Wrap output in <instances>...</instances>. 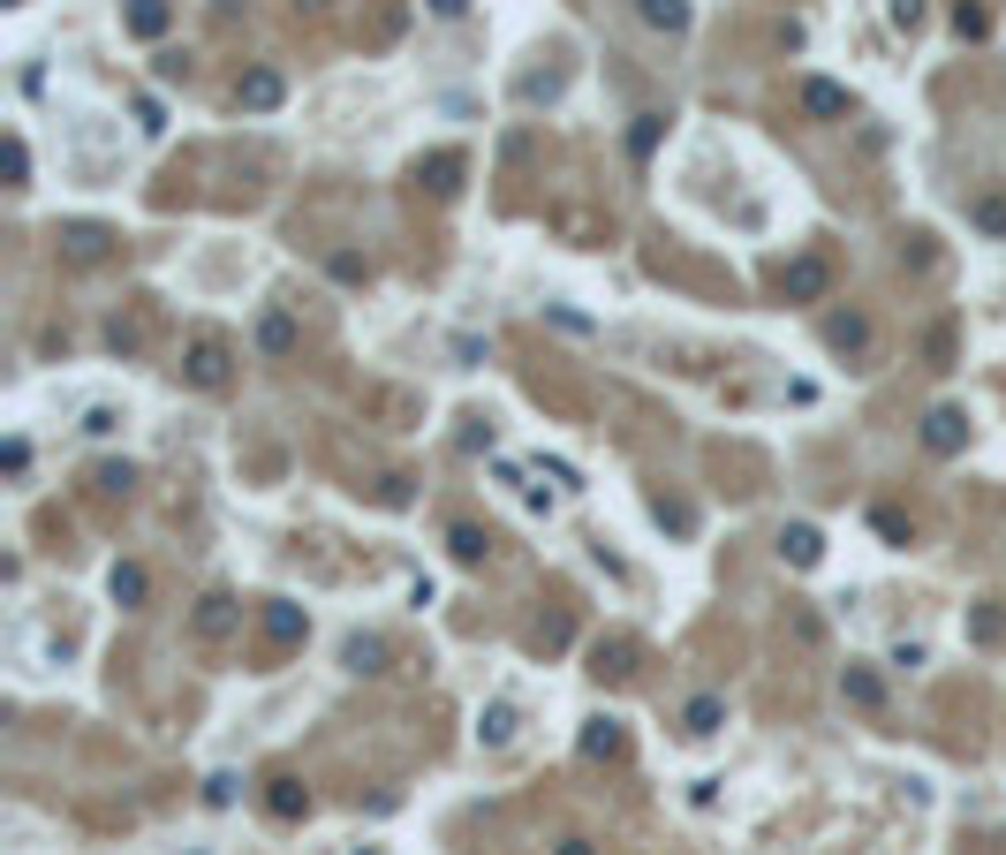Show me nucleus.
<instances>
[{
    "instance_id": "obj_25",
    "label": "nucleus",
    "mask_w": 1006,
    "mask_h": 855,
    "mask_svg": "<svg viewBox=\"0 0 1006 855\" xmlns=\"http://www.w3.org/2000/svg\"><path fill=\"white\" fill-rule=\"evenodd\" d=\"M235 795H243V780H235V772H212V780H205V803H212V811H227Z\"/></svg>"
},
{
    "instance_id": "obj_35",
    "label": "nucleus",
    "mask_w": 1006,
    "mask_h": 855,
    "mask_svg": "<svg viewBox=\"0 0 1006 855\" xmlns=\"http://www.w3.org/2000/svg\"><path fill=\"white\" fill-rule=\"evenodd\" d=\"M424 8H431L439 23H461V16H469V0H424Z\"/></svg>"
},
{
    "instance_id": "obj_14",
    "label": "nucleus",
    "mask_w": 1006,
    "mask_h": 855,
    "mask_svg": "<svg viewBox=\"0 0 1006 855\" xmlns=\"http://www.w3.org/2000/svg\"><path fill=\"white\" fill-rule=\"evenodd\" d=\"M590 674H598V682H629V674H636V643L629 637L598 643V651H590Z\"/></svg>"
},
{
    "instance_id": "obj_34",
    "label": "nucleus",
    "mask_w": 1006,
    "mask_h": 855,
    "mask_svg": "<svg viewBox=\"0 0 1006 855\" xmlns=\"http://www.w3.org/2000/svg\"><path fill=\"white\" fill-rule=\"evenodd\" d=\"M91 485H99V492H122V485H129V462H106V470L91 477Z\"/></svg>"
},
{
    "instance_id": "obj_28",
    "label": "nucleus",
    "mask_w": 1006,
    "mask_h": 855,
    "mask_svg": "<svg viewBox=\"0 0 1006 855\" xmlns=\"http://www.w3.org/2000/svg\"><path fill=\"white\" fill-rule=\"evenodd\" d=\"M659 122H667V114H643V122H636V136H629V152H636V160H643V152L659 144Z\"/></svg>"
},
{
    "instance_id": "obj_31",
    "label": "nucleus",
    "mask_w": 1006,
    "mask_h": 855,
    "mask_svg": "<svg viewBox=\"0 0 1006 855\" xmlns=\"http://www.w3.org/2000/svg\"><path fill=\"white\" fill-rule=\"evenodd\" d=\"M114 425H122V417H114V409H106V401H99V409H84V431H91V439H106V431H114Z\"/></svg>"
},
{
    "instance_id": "obj_15",
    "label": "nucleus",
    "mask_w": 1006,
    "mask_h": 855,
    "mask_svg": "<svg viewBox=\"0 0 1006 855\" xmlns=\"http://www.w3.org/2000/svg\"><path fill=\"white\" fill-rule=\"evenodd\" d=\"M295 342H303V334H295L288 311H265V318H257V356H295Z\"/></svg>"
},
{
    "instance_id": "obj_16",
    "label": "nucleus",
    "mask_w": 1006,
    "mask_h": 855,
    "mask_svg": "<svg viewBox=\"0 0 1006 855\" xmlns=\"http://www.w3.org/2000/svg\"><path fill=\"white\" fill-rule=\"evenodd\" d=\"M719 727H726V704H719V696H689V704H681V734L704 742V734H719Z\"/></svg>"
},
{
    "instance_id": "obj_10",
    "label": "nucleus",
    "mask_w": 1006,
    "mask_h": 855,
    "mask_svg": "<svg viewBox=\"0 0 1006 855\" xmlns=\"http://www.w3.org/2000/svg\"><path fill=\"white\" fill-rule=\"evenodd\" d=\"M780 560H787V568H817V560H825V530H817V522H787V530H780Z\"/></svg>"
},
{
    "instance_id": "obj_2",
    "label": "nucleus",
    "mask_w": 1006,
    "mask_h": 855,
    "mask_svg": "<svg viewBox=\"0 0 1006 855\" xmlns=\"http://www.w3.org/2000/svg\"><path fill=\"white\" fill-rule=\"evenodd\" d=\"M235 629H243V605L227 599V591H205L197 613H190V637H197V643H227Z\"/></svg>"
},
{
    "instance_id": "obj_1",
    "label": "nucleus",
    "mask_w": 1006,
    "mask_h": 855,
    "mask_svg": "<svg viewBox=\"0 0 1006 855\" xmlns=\"http://www.w3.org/2000/svg\"><path fill=\"white\" fill-rule=\"evenodd\" d=\"M227 371H235V348H227V334H190V348H182V379L197 386V394H220L227 386Z\"/></svg>"
},
{
    "instance_id": "obj_13",
    "label": "nucleus",
    "mask_w": 1006,
    "mask_h": 855,
    "mask_svg": "<svg viewBox=\"0 0 1006 855\" xmlns=\"http://www.w3.org/2000/svg\"><path fill=\"white\" fill-rule=\"evenodd\" d=\"M106 243H114V235H106L99 220H69V227H61V251L77 257V265H99V257H106Z\"/></svg>"
},
{
    "instance_id": "obj_4",
    "label": "nucleus",
    "mask_w": 1006,
    "mask_h": 855,
    "mask_svg": "<svg viewBox=\"0 0 1006 855\" xmlns=\"http://www.w3.org/2000/svg\"><path fill=\"white\" fill-rule=\"evenodd\" d=\"M257 621H265V643H273V651H295V643L311 637V613H303L295 599H265Z\"/></svg>"
},
{
    "instance_id": "obj_17",
    "label": "nucleus",
    "mask_w": 1006,
    "mask_h": 855,
    "mask_svg": "<svg viewBox=\"0 0 1006 855\" xmlns=\"http://www.w3.org/2000/svg\"><path fill=\"white\" fill-rule=\"evenodd\" d=\"M636 16H643L651 31H667V39L689 31V0H636Z\"/></svg>"
},
{
    "instance_id": "obj_22",
    "label": "nucleus",
    "mask_w": 1006,
    "mask_h": 855,
    "mask_svg": "<svg viewBox=\"0 0 1006 855\" xmlns=\"http://www.w3.org/2000/svg\"><path fill=\"white\" fill-rule=\"evenodd\" d=\"M144 599H152V576H144L136 560H122V568H114V605H144Z\"/></svg>"
},
{
    "instance_id": "obj_23",
    "label": "nucleus",
    "mask_w": 1006,
    "mask_h": 855,
    "mask_svg": "<svg viewBox=\"0 0 1006 855\" xmlns=\"http://www.w3.org/2000/svg\"><path fill=\"white\" fill-rule=\"evenodd\" d=\"M825 342L863 356V348H871V318H855V311H847V318H833V326H825Z\"/></svg>"
},
{
    "instance_id": "obj_3",
    "label": "nucleus",
    "mask_w": 1006,
    "mask_h": 855,
    "mask_svg": "<svg viewBox=\"0 0 1006 855\" xmlns=\"http://www.w3.org/2000/svg\"><path fill=\"white\" fill-rule=\"evenodd\" d=\"M825 288H833V273H825V257H817V251L780 265V296H787V303H825Z\"/></svg>"
},
{
    "instance_id": "obj_33",
    "label": "nucleus",
    "mask_w": 1006,
    "mask_h": 855,
    "mask_svg": "<svg viewBox=\"0 0 1006 855\" xmlns=\"http://www.w3.org/2000/svg\"><path fill=\"white\" fill-rule=\"evenodd\" d=\"M871 522H878V530H885V538H893V546H908V522H901V515H893V508H878V515H871Z\"/></svg>"
},
{
    "instance_id": "obj_36",
    "label": "nucleus",
    "mask_w": 1006,
    "mask_h": 855,
    "mask_svg": "<svg viewBox=\"0 0 1006 855\" xmlns=\"http://www.w3.org/2000/svg\"><path fill=\"white\" fill-rule=\"evenodd\" d=\"M560 855H590V841H576V833H568V841H560Z\"/></svg>"
},
{
    "instance_id": "obj_6",
    "label": "nucleus",
    "mask_w": 1006,
    "mask_h": 855,
    "mask_svg": "<svg viewBox=\"0 0 1006 855\" xmlns=\"http://www.w3.org/2000/svg\"><path fill=\"white\" fill-rule=\"evenodd\" d=\"M802 114H810V122H847V114H855V91L810 77V84H802Z\"/></svg>"
},
{
    "instance_id": "obj_12",
    "label": "nucleus",
    "mask_w": 1006,
    "mask_h": 855,
    "mask_svg": "<svg viewBox=\"0 0 1006 855\" xmlns=\"http://www.w3.org/2000/svg\"><path fill=\"white\" fill-rule=\"evenodd\" d=\"M461 174H469V160H461V152H431V160H417V182L431 190V197H455Z\"/></svg>"
},
{
    "instance_id": "obj_19",
    "label": "nucleus",
    "mask_w": 1006,
    "mask_h": 855,
    "mask_svg": "<svg viewBox=\"0 0 1006 855\" xmlns=\"http://www.w3.org/2000/svg\"><path fill=\"white\" fill-rule=\"evenodd\" d=\"M447 553H455L461 568H477V560L492 553V538H485V530H477V522H455V530H447Z\"/></svg>"
},
{
    "instance_id": "obj_32",
    "label": "nucleus",
    "mask_w": 1006,
    "mask_h": 855,
    "mask_svg": "<svg viewBox=\"0 0 1006 855\" xmlns=\"http://www.w3.org/2000/svg\"><path fill=\"white\" fill-rule=\"evenodd\" d=\"M0 462H8V477H23V470H31V439H8V455H0Z\"/></svg>"
},
{
    "instance_id": "obj_20",
    "label": "nucleus",
    "mask_w": 1006,
    "mask_h": 855,
    "mask_svg": "<svg viewBox=\"0 0 1006 855\" xmlns=\"http://www.w3.org/2000/svg\"><path fill=\"white\" fill-rule=\"evenodd\" d=\"M621 750H629L621 720H590V727H583V757H621Z\"/></svg>"
},
{
    "instance_id": "obj_24",
    "label": "nucleus",
    "mask_w": 1006,
    "mask_h": 855,
    "mask_svg": "<svg viewBox=\"0 0 1006 855\" xmlns=\"http://www.w3.org/2000/svg\"><path fill=\"white\" fill-rule=\"evenodd\" d=\"M923 16H931V0H885V23H893L901 39H916V31H923Z\"/></svg>"
},
{
    "instance_id": "obj_26",
    "label": "nucleus",
    "mask_w": 1006,
    "mask_h": 855,
    "mask_svg": "<svg viewBox=\"0 0 1006 855\" xmlns=\"http://www.w3.org/2000/svg\"><path fill=\"white\" fill-rule=\"evenodd\" d=\"M954 31H962V39H984V31H992V16H984L976 0H962V8H954Z\"/></svg>"
},
{
    "instance_id": "obj_9",
    "label": "nucleus",
    "mask_w": 1006,
    "mask_h": 855,
    "mask_svg": "<svg viewBox=\"0 0 1006 855\" xmlns=\"http://www.w3.org/2000/svg\"><path fill=\"white\" fill-rule=\"evenodd\" d=\"M515 734H522V704H515V696H492V704L477 712V742H485V750H507Z\"/></svg>"
},
{
    "instance_id": "obj_30",
    "label": "nucleus",
    "mask_w": 1006,
    "mask_h": 855,
    "mask_svg": "<svg viewBox=\"0 0 1006 855\" xmlns=\"http://www.w3.org/2000/svg\"><path fill=\"white\" fill-rule=\"evenodd\" d=\"M8 174H16V190L31 182V152H23V136H8Z\"/></svg>"
},
{
    "instance_id": "obj_11",
    "label": "nucleus",
    "mask_w": 1006,
    "mask_h": 855,
    "mask_svg": "<svg viewBox=\"0 0 1006 855\" xmlns=\"http://www.w3.org/2000/svg\"><path fill=\"white\" fill-rule=\"evenodd\" d=\"M122 31H129V39H167V31H174V8H167V0H129V8H122Z\"/></svg>"
},
{
    "instance_id": "obj_8",
    "label": "nucleus",
    "mask_w": 1006,
    "mask_h": 855,
    "mask_svg": "<svg viewBox=\"0 0 1006 855\" xmlns=\"http://www.w3.org/2000/svg\"><path fill=\"white\" fill-rule=\"evenodd\" d=\"M281 99H288V77H281V69H251V77L235 84V106H243V114H273Z\"/></svg>"
},
{
    "instance_id": "obj_7",
    "label": "nucleus",
    "mask_w": 1006,
    "mask_h": 855,
    "mask_svg": "<svg viewBox=\"0 0 1006 855\" xmlns=\"http://www.w3.org/2000/svg\"><path fill=\"white\" fill-rule=\"evenodd\" d=\"M265 811L281 817V825H303V817H311V787H303L295 772H273V780H265Z\"/></svg>"
},
{
    "instance_id": "obj_18",
    "label": "nucleus",
    "mask_w": 1006,
    "mask_h": 855,
    "mask_svg": "<svg viewBox=\"0 0 1006 855\" xmlns=\"http://www.w3.org/2000/svg\"><path fill=\"white\" fill-rule=\"evenodd\" d=\"M840 696H847V704H863V712H878V704H885V682L871 674V666H847V674H840Z\"/></svg>"
},
{
    "instance_id": "obj_5",
    "label": "nucleus",
    "mask_w": 1006,
    "mask_h": 855,
    "mask_svg": "<svg viewBox=\"0 0 1006 855\" xmlns=\"http://www.w3.org/2000/svg\"><path fill=\"white\" fill-rule=\"evenodd\" d=\"M923 447H931V455H962L968 447V417L954 409V401H938V409L923 417Z\"/></svg>"
},
{
    "instance_id": "obj_37",
    "label": "nucleus",
    "mask_w": 1006,
    "mask_h": 855,
    "mask_svg": "<svg viewBox=\"0 0 1006 855\" xmlns=\"http://www.w3.org/2000/svg\"><path fill=\"white\" fill-rule=\"evenodd\" d=\"M364 855H372V848H364Z\"/></svg>"
},
{
    "instance_id": "obj_21",
    "label": "nucleus",
    "mask_w": 1006,
    "mask_h": 855,
    "mask_svg": "<svg viewBox=\"0 0 1006 855\" xmlns=\"http://www.w3.org/2000/svg\"><path fill=\"white\" fill-rule=\"evenodd\" d=\"M341 659H348L356 674H386V637H348V643H341Z\"/></svg>"
},
{
    "instance_id": "obj_27",
    "label": "nucleus",
    "mask_w": 1006,
    "mask_h": 855,
    "mask_svg": "<svg viewBox=\"0 0 1006 855\" xmlns=\"http://www.w3.org/2000/svg\"><path fill=\"white\" fill-rule=\"evenodd\" d=\"M976 227H984V235H1006V197H984V205H976Z\"/></svg>"
},
{
    "instance_id": "obj_29",
    "label": "nucleus",
    "mask_w": 1006,
    "mask_h": 855,
    "mask_svg": "<svg viewBox=\"0 0 1006 855\" xmlns=\"http://www.w3.org/2000/svg\"><path fill=\"white\" fill-rule=\"evenodd\" d=\"M976 637H984V643L1006 637V613H999V605H976Z\"/></svg>"
}]
</instances>
